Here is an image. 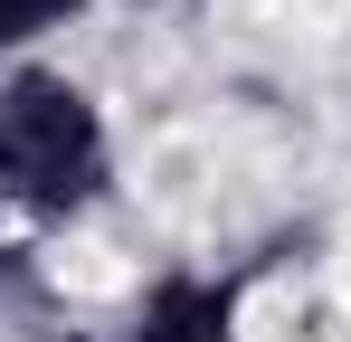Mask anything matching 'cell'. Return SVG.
Returning <instances> with one entry per match:
<instances>
[{
    "mask_svg": "<svg viewBox=\"0 0 351 342\" xmlns=\"http://www.w3.org/2000/svg\"><path fill=\"white\" fill-rule=\"evenodd\" d=\"M0 190L38 219H66L105 190V124L66 76H10L0 86Z\"/></svg>",
    "mask_w": 351,
    "mask_h": 342,
    "instance_id": "1",
    "label": "cell"
},
{
    "mask_svg": "<svg viewBox=\"0 0 351 342\" xmlns=\"http://www.w3.org/2000/svg\"><path fill=\"white\" fill-rule=\"evenodd\" d=\"M123 342H228V285H199V276L152 285V304L133 314Z\"/></svg>",
    "mask_w": 351,
    "mask_h": 342,
    "instance_id": "2",
    "label": "cell"
},
{
    "mask_svg": "<svg viewBox=\"0 0 351 342\" xmlns=\"http://www.w3.org/2000/svg\"><path fill=\"white\" fill-rule=\"evenodd\" d=\"M76 0H0V48H19V38H38V29H58Z\"/></svg>",
    "mask_w": 351,
    "mask_h": 342,
    "instance_id": "3",
    "label": "cell"
},
{
    "mask_svg": "<svg viewBox=\"0 0 351 342\" xmlns=\"http://www.w3.org/2000/svg\"><path fill=\"white\" fill-rule=\"evenodd\" d=\"M0 276H10V266H0Z\"/></svg>",
    "mask_w": 351,
    "mask_h": 342,
    "instance_id": "4",
    "label": "cell"
}]
</instances>
